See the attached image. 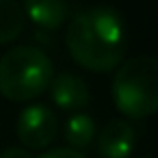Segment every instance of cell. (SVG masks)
<instances>
[{
    "label": "cell",
    "mask_w": 158,
    "mask_h": 158,
    "mask_svg": "<svg viewBox=\"0 0 158 158\" xmlns=\"http://www.w3.org/2000/svg\"><path fill=\"white\" fill-rule=\"evenodd\" d=\"M48 89H50L52 102L63 110H82L91 102V91L87 82L72 72H61L52 76V82Z\"/></svg>",
    "instance_id": "5"
},
{
    "label": "cell",
    "mask_w": 158,
    "mask_h": 158,
    "mask_svg": "<svg viewBox=\"0 0 158 158\" xmlns=\"http://www.w3.org/2000/svg\"><path fill=\"white\" fill-rule=\"evenodd\" d=\"M24 31V11L18 0H0V46L11 44Z\"/></svg>",
    "instance_id": "8"
},
{
    "label": "cell",
    "mask_w": 158,
    "mask_h": 158,
    "mask_svg": "<svg viewBox=\"0 0 158 158\" xmlns=\"http://www.w3.org/2000/svg\"><path fill=\"white\" fill-rule=\"evenodd\" d=\"M113 102L130 119H145L158 110V61L134 56L126 61L113 78Z\"/></svg>",
    "instance_id": "3"
},
{
    "label": "cell",
    "mask_w": 158,
    "mask_h": 158,
    "mask_svg": "<svg viewBox=\"0 0 158 158\" xmlns=\"http://www.w3.org/2000/svg\"><path fill=\"white\" fill-rule=\"evenodd\" d=\"M95 136V121L85 113H76L65 121V141L72 149H85L93 143Z\"/></svg>",
    "instance_id": "9"
},
{
    "label": "cell",
    "mask_w": 158,
    "mask_h": 158,
    "mask_svg": "<svg viewBox=\"0 0 158 158\" xmlns=\"http://www.w3.org/2000/svg\"><path fill=\"white\" fill-rule=\"evenodd\" d=\"M39 158H87V156L80 154L78 149H72V147H54V149L41 154Z\"/></svg>",
    "instance_id": "10"
},
{
    "label": "cell",
    "mask_w": 158,
    "mask_h": 158,
    "mask_svg": "<svg viewBox=\"0 0 158 158\" xmlns=\"http://www.w3.org/2000/svg\"><path fill=\"white\" fill-rule=\"evenodd\" d=\"M59 132V119L46 104H31L18 117L20 143L28 149H46Z\"/></svg>",
    "instance_id": "4"
},
{
    "label": "cell",
    "mask_w": 158,
    "mask_h": 158,
    "mask_svg": "<svg viewBox=\"0 0 158 158\" xmlns=\"http://www.w3.org/2000/svg\"><path fill=\"white\" fill-rule=\"evenodd\" d=\"M54 76L52 61L33 46L11 48L0 56V95L11 102H31L48 91Z\"/></svg>",
    "instance_id": "2"
},
{
    "label": "cell",
    "mask_w": 158,
    "mask_h": 158,
    "mask_svg": "<svg viewBox=\"0 0 158 158\" xmlns=\"http://www.w3.org/2000/svg\"><path fill=\"white\" fill-rule=\"evenodd\" d=\"M22 11L24 15H28V20L46 31L61 28L69 15L67 0H24Z\"/></svg>",
    "instance_id": "7"
},
{
    "label": "cell",
    "mask_w": 158,
    "mask_h": 158,
    "mask_svg": "<svg viewBox=\"0 0 158 158\" xmlns=\"http://www.w3.org/2000/svg\"><path fill=\"white\" fill-rule=\"evenodd\" d=\"M65 46L72 59L89 72H113L126 52V28L117 11L93 7L72 18Z\"/></svg>",
    "instance_id": "1"
},
{
    "label": "cell",
    "mask_w": 158,
    "mask_h": 158,
    "mask_svg": "<svg viewBox=\"0 0 158 158\" xmlns=\"http://www.w3.org/2000/svg\"><path fill=\"white\" fill-rule=\"evenodd\" d=\"M0 158H33V156L24 147H7L2 154H0Z\"/></svg>",
    "instance_id": "11"
},
{
    "label": "cell",
    "mask_w": 158,
    "mask_h": 158,
    "mask_svg": "<svg viewBox=\"0 0 158 158\" xmlns=\"http://www.w3.org/2000/svg\"><path fill=\"white\" fill-rule=\"evenodd\" d=\"M143 158H152V156H143Z\"/></svg>",
    "instance_id": "12"
},
{
    "label": "cell",
    "mask_w": 158,
    "mask_h": 158,
    "mask_svg": "<svg viewBox=\"0 0 158 158\" xmlns=\"http://www.w3.org/2000/svg\"><path fill=\"white\" fill-rule=\"evenodd\" d=\"M134 128L123 119H115L102 130L98 139V154L100 158H130L134 152Z\"/></svg>",
    "instance_id": "6"
}]
</instances>
